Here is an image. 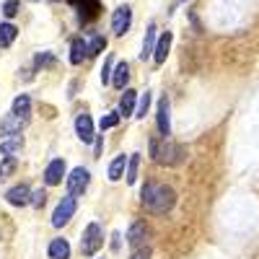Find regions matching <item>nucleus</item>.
Wrapping results in <instances>:
<instances>
[{
	"label": "nucleus",
	"mask_w": 259,
	"mask_h": 259,
	"mask_svg": "<svg viewBox=\"0 0 259 259\" xmlns=\"http://www.w3.org/2000/svg\"><path fill=\"white\" fill-rule=\"evenodd\" d=\"M143 205L150 210V212H156V215H163L168 212L171 207L177 205V192L166 187V184H145L143 187Z\"/></svg>",
	"instance_id": "1"
},
{
	"label": "nucleus",
	"mask_w": 259,
	"mask_h": 259,
	"mask_svg": "<svg viewBox=\"0 0 259 259\" xmlns=\"http://www.w3.org/2000/svg\"><path fill=\"white\" fill-rule=\"evenodd\" d=\"M150 156H153L158 163H163V166H177V163H182L184 161V148L179 145V143H174V140H168V138H163V143H150Z\"/></svg>",
	"instance_id": "2"
},
{
	"label": "nucleus",
	"mask_w": 259,
	"mask_h": 259,
	"mask_svg": "<svg viewBox=\"0 0 259 259\" xmlns=\"http://www.w3.org/2000/svg\"><path fill=\"white\" fill-rule=\"evenodd\" d=\"M104 246V233L99 228V223H91L89 228L83 231V239H80V251L85 256H94L99 249Z\"/></svg>",
	"instance_id": "3"
},
{
	"label": "nucleus",
	"mask_w": 259,
	"mask_h": 259,
	"mask_svg": "<svg viewBox=\"0 0 259 259\" xmlns=\"http://www.w3.org/2000/svg\"><path fill=\"white\" fill-rule=\"evenodd\" d=\"M73 215H75V197H62L60 205L52 212V226L55 228H62L65 223H70Z\"/></svg>",
	"instance_id": "4"
},
{
	"label": "nucleus",
	"mask_w": 259,
	"mask_h": 259,
	"mask_svg": "<svg viewBox=\"0 0 259 259\" xmlns=\"http://www.w3.org/2000/svg\"><path fill=\"white\" fill-rule=\"evenodd\" d=\"M89 182H91V174H89L83 166L73 168L70 177H68V192H70V197H75V194H83L85 187H89Z\"/></svg>",
	"instance_id": "5"
},
{
	"label": "nucleus",
	"mask_w": 259,
	"mask_h": 259,
	"mask_svg": "<svg viewBox=\"0 0 259 259\" xmlns=\"http://www.w3.org/2000/svg\"><path fill=\"white\" fill-rule=\"evenodd\" d=\"M130 24H133V11H130V6L117 8L114 16H112V31H114L117 36H124L127 29H130Z\"/></svg>",
	"instance_id": "6"
},
{
	"label": "nucleus",
	"mask_w": 259,
	"mask_h": 259,
	"mask_svg": "<svg viewBox=\"0 0 259 259\" xmlns=\"http://www.w3.org/2000/svg\"><path fill=\"white\" fill-rule=\"evenodd\" d=\"M145 241H148V226H145L143 221L130 226V231H127V244L133 246V251L145 249Z\"/></svg>",
	"instance_id": "7"
},
{
	"label": "nucleus",
	"mask_w": 259,
	"mask_h": 259,
	"mask_svg": "<svg viewBox=\"0 0 259 259\" xmlns=\"http://www.w3.org/2000/svg\"><path fill=\"white\" fill-rule=\"evenodd\" d=\"M6 200H8L13 207H24V205L31 202V189H29L26 184H16V187H11V189L6 192Z\"/></svg>",
	"instance_id": "8"
},
{
	"label": "nucleus",
	"mask_w": 259,
	"mask_h": 259,
	"mask_svg": "<svg viewBox=\"0 0 259 259\" xmlns=\"http://www.w3.org/2000/svg\"><path fill=\"white\" fill-rule=\"evenodd\" d=\"M168 112H171V104H168V99L163 96L161 101H158V133L163 135V138H168L171 135V117H168Z\"/></svg>",
	"instance_id": "9"
},
{
	"label": "nucleus",
	"mask_w": 259,
	"mask_h": 259,
	"mask_svg": "<svg viewBox=\"0 0 259 259\" xmlns=\"http://www.w3.org/2000/svg\"><path fill=\"white\" fill-rule=\"evenodd\" d=\"M171 31H163L161 36H158V41H156V50H153V62L156 65H163L166 62V57H168V50H171Z\"/></svg>",
	"instance_id": "10"
},
{
	"label": "nucleus",
	"mask_w": 259,
	"mask_h": 259,
	"mask_svg": "<svg viewBox=\"0 0 259 259\" xmlns=\"http://www.w3.org/2000/svg\"><path fill=\"white\" fill-rule=\"evenodd\" d=\"M62 177H65V161H62V158H55V161L47 166V171H45V182H47L50 187H57V184L62 182Z\"/></svg>",
	"instance_id": "11"
},
{
	"label": "nucleus",
	"mask_w": 259,
	"mask_h": 259,
	"mask_svg": "<svg viewBox=\"0 0 259 259\" xmlns=\"http://www.w3.org/2000/svg\"><path fill=\"white\" fill-rule=\"evenodd\" d=\"M75 133H78V138H80L83 143H91V140H94V122H91L89 114H78V119H75Z\"/></svg>",
	"instance_id": "12"
},
{
	"label": "nucleus",
	"mask_w": 259,
	"mask_h": 259,
	"mask_svg": "<svg viewBox=\"0 0 259 259\" xmlns=\"http://www.w3.org/2000/svg\"><path fill=\"white\" fill-rule=\"evenodd\" d=\"M135 99H138V91L124 89V96L119 101V117H133L135 114Z\"/></svg>",
	"instance_id": "13"
},
{
	"label": "nucleus",
	"mask_w": 259,
	"mask_h": 259,
	"mask_svg": "<svg viewBox=\"0 0 259 259\" xmlns=\"http://www.w3.org/2000/svg\"><path fill=\"white\" fill-rule=\"evenodd\" d=\"M21 127H24V119H18L13 112L0 122V135H21Z\"/></svg>",
	"instance_id": "14"
},
{
	"label": "nucleus",
	"mask_w": 259,
	"mask_h": 259,
	"mask_svg": "<svg viewBox=\"0 0 259 259\" xmlns=\"http://www.w3.org/2000/svg\"><path fill=\"white\" fill-rule=\"evenodd\" d=\"M13 114L18 117V119H29V114H31V99L26 96V94H21V96H16V101H13Z\"/></svg>",
	"instance_id": "15"
},
{
	"label": "nucleus",
	"mask_w": 259,
	"mask_h": 259,
	"mask_svg": "<svg viewBox=\"0 0 259 259\" xmlns=\"http://www.w3.org/2000/svg\"><path fill=\"white\" fill-rule=\"evenodd\" d=\"M127 80H130V65L127 62H119L117 68H114V73H112V85L122 91L124 85H127Z\"/></svg>",
	"instance_id": "16"
},
{
	"label": "nucleus",
	"mask_w": 259,
	"mask_h": 259,
	"mask_svg": "<svg viewBox=\"0 0 259 259\" xmlns=\"http://www.w3.org/2000/svg\"><path fill=\"white\" fill-rule=\"evenodd\" d=\"M156 34H158V29H156L153 24H150V26H148V31H145V39H143V52H140V57H143V60L153 55V50H156Z\"/></svg>",
	"instance_id": "17"
},
{
	"label": "nucleus",
	"mask_w": 259,
	"mask_h": 259,
	"mask_svg": "<svg viewBox=\"0 0 259 259\" xmlns=\"http://www.w3.org/2000/svg\"><path fill=\"white\" fill-rule=\"evenodd\" d=\"M47 251H50L52 259H68V256H70V244L65 241V239H55Z\"/></svg>",
	"instance_id": "18"
},
{
	"label": "nucleus",
	"mask_w": 259,
	"mask_h": 259,
	"mask_svg": "<svg viewBox=\"0 0 259 259\" xmlns=\"http://www.w3.org/2000/svg\"><path fill=\"white\" fill-rule=\"evenodd\" d=\"M21 148H24V138L13 135V138H6L3 143H0V153H3V156H13L16 150H21Z\"/></svg>",
	"instance_id": "19"
},
{
	"label": "nucleus",
	"mask_w": 259,
	"mask_h": 259,
	"mask_svg": "<svg viewBox=\"0 0 259 259\" xmlns=\"http://www.w3.org/2000/svg\"><path fill=\"white\" fill-rule=\"evenodd\" d=\"M16 36H18V29L13 24H0V47H3V50L13 45Z\"/></svg>",
	"instance_id": "20"
},
{
	"label": "nucleus",
	"mask_w": 259,
	"mask_h": 259,
	"mask_svg": "<svg viewBox=\"0 0 259 259\" xmlns=\"http://www.w3.org/2000/svg\"><path fill=\"white\" fill-rule=\"evenodd\" d=\"M124 166H127V156H117L109 166V179L112 182H119L124 177Z\"/></svg>",
	"instance_id": "21"
},
{
	"label": "nucleus",
	"mask_w": 259,
	"mask_h": 259,
	"mask_svg": "<svg viewBox=\"0 0 259 259\" xmlns=\"http://www.w3.org/2000/svg\"><path fill=\"white\" fill-rule=\"evenodd\" d=\"M138 168H140V153L127 156V184L138 182Z\"/></svg>",
	"instance_id": "22"
},
{
	"label": "nucleus",
	"mask_w": 259,
	"mask_h": 259,
	"mask_svg": "<svg viewBox=\"0 0 259 259\" xmlns=\"http://www.w3.org/2000/svg\"><path fill=\"white\" fill-rule=\"evenodd\" d=\"M83 55H89V47H85V41H83V39H75V41H73V55H70V62H73V65H80Z\"/></svg>",
	"instance_id": "23"
},
{
	"label": "nucleus",
	"mask_w": 259,
	"mask_h": 259,
	"mask_svg": "<svg viewBox=\"0 0 259 259\" xmlns=\"http://www.w3.org/2000/svg\"><path fill=\"white\" fill-rule=\"evenodd\" d=\"M13 171H16V156H6V158H3V163H0V179L11 177Z\"/></svg>",
	"instance_id": "24"
},
{
	"label": "nucleus",
	"mask_w": 259,
	"mask_h": 259,
	"mask_svg": "<svg viewBox=\"0 0 259 259\" xmlns=\"http://www.w3.org/2000/svg\"><path fill=\"white\" fill-rule=\"evenodd\" d=\"M85 47H89V55H99V52L106 47V39H104V36H94Z\"/></svg>",
	"instance_id": "25"
},
{
	"label": "nucleus",
	"mask_w": 259,
	"mask_h": 259,
	"mask_svg": "<svg viewBox=\"0 0 259 259\" xmlns=\"http://www.w3.org/2000/svg\"><path fill=\"white\" fill-rule=\"evenodd\" d=\"M148 106H150V94L145 91V94H143V99H140V106H138V112H135V117H140V119H143V117L148 114Z\"/></svg>",
	"instance_id": "26"
},
{
	"label": "nucleus",
	"mask_w": 259,
	"mask_h": 259,
	"mask_svg": "<svg viewBox=\"0 0 259 259\" xmlns=\"http://www.w3.org/2000/svg\"><path fill=\"white\" fill-rule=\"evenodd\" d=\"M45 200H47V192H45V189H36V192H31V202H29V205L41 207V205H45Z\"/></svg>",
	"instance_id": "27"
},
{
	"label": "nucleus",
	"mask_w": 259,
	"mask_h": 259,
	"mask_svg": "<svg viewBox=\"0 0 259 259\" xmlns=\"http://www.w3.org/2000/svg\"><path fill=\"white\" fill-rule=\"evenodd\" d=\"M119 124V114H106L104 119H101V130H112V127H117Z\"/></svg>",
	"instance_id": "28"
},
{
	"label": "nucleus",
	"mask_w": 259,
	"mask_h": 259,
	"mask_svg": "<svg viewBox=\"0 0 259 259\" xmlns=\"http://www.w3.org/2000/svg\"><path fill=\"white\" fill-rule=\"evenodd\" d=\"M101 83L106 85V83H112V57L104 62V68H101Z\"/></svg>",
	"instance_id": "29"
},
{
	"label": "nucleus",
	"mask_w": 259,
	"mask_h": 259,
	"mask_svg": "<svg viewBox=\"0 0 259 259\" xmlns=\"http://www.w3.org/2000/svg\"><path fill=\"white\" fill-rule=\"evenodd\" d=\"M3 13H6L8 18H13V16L18 13V0H6V6H3Z\"/></svg>",
	"instance_id": "30"
},
{
	"label": "nucleus",
	"mask_w": 259,
	"mask_h": 259,
	"mask_svg": "<svg viewBox=\"0 0 259 259\" xmlns=\"http://www.w3.org/2000/svg\"><path fill=\"white\" fill-rule=\"evenodd\" d=\"M36 65H55V57H52L50 52H45V55L36 57Z\"/></svg>",
	"instance_id": "31"
},
{
	"label": "nucleus",
	"mask_w": 259,
	"mask_h": 259,
	"mask_svg": "<svg viewBox=\"0 0 259 259\" xmlns=\"http://www.w3.org/2000/svg\"><path fill=\"white\" fill-rule=\"evenodd\" d=\"M130 259H150V251L148 249H138V251H133V256Z\"/></svg>",
	"instance_id": "32"
}]
</instances>
